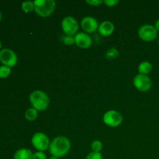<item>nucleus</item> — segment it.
Listing matches in <instances>:
<instances>
[{
    "label": "nucleus",
    "instance_id": "1",
    "mask_svg": "<svg viewBox=\"0 0 159 159\" xmlns=\"http://www.w3.org/2000/svg\"><path fill=\"white\" fill-rule=\"evenodd\" d=\"M71 148V142L69 139L65 136H58L51 142L49 152L52 157L60 158L65 157L69 152Z\"/></svg>",
    "mask_w": 159,
    "mask_h": 159
},
{
    "label": "nucleus",
    "instance_id": "2",
    "mask_svg": "<svg viewBox=\"0 0 159 159\" xmlns=\"http://www.w3.org/2000/svg\"><path fill=\"white\" fill-rule=\"evenodd\" d=\"M29 100L33 107L37 111L46 110L50 105L49 97L41 90H35L32 92L29 96Z\"/></svg>",
    "mask_w": 159,
    "mask_h": 159
},
{
    "label": "nucleus",
    "instance_id": "3",
    "mask_svg": "<svg viewBox=\"0 0 159 159\" xmlns=\"http://www.w3.org/2000/svg\"><path fill=\"white\" fill-rule=\"evenodd\" d=\"M34 2V11L39 16H49L56 9V2L54 0H35Z\"/></svg>",
    "mask_w": 159,
    "mask_h": 159
},
{
    "label": "nucleus",
    "instance_id": "4",
    "mask_svg": "<svg viewBox=\"0 0 159 159\" xmlns=\"http://www.w3.org/2000/svg\"><path fill=\"white\" fill-rule=\"evenodd\" d=\"M31 142L33 146L40 152H45L49 149L51 141H50L48 135L42 132H37L33 135L31 138Z\"/></svg>",
    "mask_w": 159,
    "mask_h": 159
},
{
    "label": "nucleus",
    "instance_id": "5",
    "mask_svg": "<svg viewBox=\"0 0 159 159\" xmlns=\"http://www.w3.org/2000/svg\"><path fill=\"white\" fill-rule=\"evenodd\" d=\"M61 28L65 35L74 36L78 34L79 29V22L73 16H68L61 21Z\"/></svg>",
    "mask_w": 159,
    "mask_h": 159
},
{
    "label": "nucleus",
    "instance_id": "6",
    "mask_svg": "<svg viewBox=\"0 0 159 159\" xmlns=\"http://www.w3.org/2000/svg\"><path fill=\"white\" fill-rule=\"evenodd\" d=\"M18 61L16 54L10 48H3L0 51V62L2 65L12 68Z\"/></svg>",
    "mask_w": 159,
    "mask_h": 159
},
{
    "label": "nucleus",
    "instance_id": "7",
    "mask_svg": "<svg viewBox=\"0 0 159 159\" xmlns=\"http://www.w3.org/2000/svg\"><path fill=\"white\" fill-rule=\"evenodd\" d=\"M138 36L140 39L144 41H153L158 37V31L155 26L150 24H144L138 29Z\"/></svg>",
    "mask_w": 159,
    "mask_h": 159
},
{
    "label": "nucleus",
    "instance_id": "8",
    "mask_svg": "<svg viewBox=\"0 0 159 159\" xmlns=\"http://www.w3.org/2000/svg\"><path fill=\"white\" fill-rule=\"evenodd\" d=\"M104 124L110 127H116L120 125L123 122V116L116 110H109L103 115Z\"/></svg>",
    "mask_w": 159,
    "mask_h": 159
},
{
    "label": "nucleus",
    "instance_id": "9",
    "mask_svg": "<svg viewBox=\"0 0 159 159\" xmlns=\"http://www.w3.org/2000/svg\"><path fill=\"white\" fill-rule=\"evenodd\" d=\"M134 85L140 92H148L152 87V81L146 75L138 74L134 76L133 80Z\"/></svg>",
    "mask_w": 159,
    "mask_h": 159
},
{
    "label": "nucleus",
    "instance_id": "10",
    "mask_svg": "<svg viewBox=\"0 0 159 159\" xmlns=\"http://www.w3.org/2000/svg\"><path fill=\"white\" fill-rule=\"evenodd\" d=\"M75 44L82 49H88L93 44L92 37L84 32H79L75 35Z\"/></svg>",
    "mask_w": 159,
    "mask_h": 159
},
{
    "label": "nucleus",
    "instance_id": "11",
    "mask_svg": "<svg viewBox=\"0 0 159 159\" xmlns=\"http://www.w3.org/2000/svg\"><path fill=\"white\" fill-rule=\"evenodd\" d=\"M81 26L82 30L86 34H92L96 31L99 28V23H98L96 19L93 16H85L84 17L81 22Z\"/></svg>",
    "mask_w": 159,
    "mask_h": 159
},
{
    "label": "nucleus",
    "instance_id": "12",
    "mask_svg": "<svg viewBox=\"0 0 159 159\" xmlns=\"http://www.w3.org/2000/svg\"><path fill=\"white\" fill-rule=\"evenodd\" d=\"M99 33L103 37H109L115 30V26L112 22L108 21H103L99 25V28H98Z\"/></svg>",
    "mask_w": 159,
    "mask_h": 159
},
{
    "label": "nucleus",
    "instance_id": "13",
    "mask_svg": "<svg viewBox=\"0 0 159 159\" xmlns=\"http://www.w3.org/2000/svg\"><path fill=\"white\" fill-rule=\"evenodd\" d=\"M34 153L28 148H20L14 154L13 159H33Z\"/></svg>",
    "mask_w": 159,
    "mask_h": 159
},
{
    "label": "nucleus",
    "instance_id": "14",
    "mask_svg": "<svg viewBox=\"0 0 159 159\" xmlns=\"http://www.w3.org/2000/svg\"><path fill=\"white\" fill-rule=\"evenodd\" d=\"M152 68H153V66H152L150 62L143 61L138 66V72H139V74L147 75L148 74H149L152 71Z\"/></svg>",
    "mask_w": 159,
    "mask_h": 159
},
{
    "label": "nucleus",
    "instance_id": "15",
    "mask_svg": "<svg viewBox=\"0 0 159 159\" xmlns=\"http://www.w3.org/2000/svg\"><path fill=\"white\" fill-rule=\"evenodd\" d=\"M25 118L29 121H34L37 120V116H38V111L34 107L32 108H29L26 110L25 112Z\"/></svg>",
    "mask_w": 159,
    "mask_h": 159
},
{
    "label": "nucleus",
    "instance_id": "16",
    "mask_svg": "<svg viewBox=\"0 0 159 159\" xmlns=\"http://www.w3.org/2000/svg\"><path fill=\"white\" fill-rule=\"evenodd\" d=\"M21 9L25 13H30V12L34 11V2L32 1H25L22 2Z\"/></svg>",
    "mask_w": 159,
    "mask_h": 159
},
{
    "label": "nucleus",
    "instance_id": "17",
    "mask_svg": "<svg viewBox=\"0 0 159 159\" xmlns=\"http://www.w3.org/2000/svg\"><path fill=\"white\" fill-rule=\"evenodd\" d=\"M120 52L116 48H110L107 51L105 54L106 58L109 59V60H113V59L119 57Z\"/></svg>",
    "mask_w": 159,
    "mask_h": 159
},
{
    "label": "nucleus",
    "instance_id": "18",
    "mask_svg": "<svg viewBox=\"0 0 159 159\" xmlns=\"http://www.w3.org/2000/svg\"><path fill=\"white\" fill-rule=\"evenodd\" d=\"M12 72V69L9 67L2 65L0 66V79H6L9 77Z\"/></svg>",
    "mask_w": 159,
    "mask_h": 159
},
{
    "label": "nucleus",
    "instance_id": "19",
    "mask_svg": "<svg viewBox=\"0 0 159 159\" xmlns=\"http://www.w3.org/2000/svg\"><path fill=\"white\" fill-rule=\"evenodd\" d=\"M92 150L93 152H97V153H100L102 149V143L101 141L99 140H96L93 141L91 144Z\"/></svg>",
    "mask_w": 159,
    "mask_h": 159
},
{
    "label": "nucleus",
    "instance_id": "20",
    "mask_svg": "<svg viewBox=\"0 0 159 159\" xmlns=\"http://www.w3.org/2000/svg\"><path fill=\"white\" fill-rule=\"evenodd\" d=\"M62 41H63V43H65V45H68V46H71V45H73L74 43H75L74 36H63V37H62Z\"/></svg>",
    "mask_w": 159,
    "mask_h": 159
},
{
    "label": "nucleus",
    "instance_id": "21",
    "mask_svg": "<svg viewBox=\"0 0 159 159\" xmlns=\"http://www.w3.org/2000/svg\"><path fill=\"white\" fill-rule=\"evenodd\" d=\"M85 159H103L102 158V154L97 153V152H90L88 155L86 156Z\"/></svg>",
    "mask_w": 159,
    "mask_h": 159
},
{
    "label": "nucleus",
    "instance_id": "22",
    "mask_svg": "<svg viewBox=\"0 0 159 159\" xmlns=\"http://www.w3.org/2000/svg\"><path fill=\"white\" fill-rule=\"evenodd\" d=\"M33 159H48V158H47V155L46 154L44 153V152H40V151H37V152L34 153Z\"/></svg>",
    "mask_w": 159,
    "mask_h": 159
},
{
    "label": "nucleus",
    "instance_id": "23",
    "mask_svg": "<svg viewBox=\"0 0 159 159\" xmlns=\"http://www.w3.org/2000/svg\"><path fill=\"white\" fill-rule=\"evenodd\" d=\"M85 2L92 6H99L104 2L102 0H86Z\"/></svg>",
    "mask_w": 159,
    "mask_h": 159
},
{
    "label": "nucleus",
    "instance_id": "24",
    "mask_svg": "<svg viewBox=\"0 0 159 159\" xmlns=\"http://www.w3.org/2000/svg\"><path fill=\"white\" fill-rule=\"evenodd\" d=\"M103 3L108 7H113L119 3V1L118 0H105Z\"/></svg>",
    "mask_w": 159,
    "mask_h": 159
},
{
    "label": "nucleus",
    "instance_id": "25",
    "mask_svg": "<svg viewBox=\"0 0 159 159\" xmlns=\"http://www.w3.org/2000/svg\"><path fill=\"white\" fill-rule=\"evenodd\" d=\"M155 29L157 30V31H158V32H159V19H158V20H157L156 22H155Z\"/></svg>",
    "mask_w": 159,
    "mask_h": 159
},
{
    "label": "nucleus",
    "instance_id": "26",
    "mask_svg": "<svg viewBox=\"0 0 159 159\" xmlns=\"http://www.w3.org/2000/svg\"><path fill=\"white\" fill-rule=\"evenodd\" d=\"M2 12L0 11V22L2 21Z\"/></svg>",
    "mask_w": 159,
    "mask_h": 159
},
{
    "label": "nucleus",
    "instance_id": "27",
    "mask_svg": "<svg viewBox=\"0 0 159 159\" xmlns=\"http://www.w3.org/2000/svg\"><path fill=\"white\" fill-rule=\"evenodd\" d=\"M2 43L1 40H0V51L2 50Z\"/></svg>",
    "mask_w": 159,
    "mask_h": 159
},
{
    "label": "nucleus",
    "instance_id": "28",
    "mask_svg": "<svg viewBox=\"0 0 159 159\" xmlns=\"http://www.w3.org/2000/svg\"><path fill=\"white\" fill-rule=\"evenodd\" d=\"M49 159H59V158H55V157H51V158H50Z\"/></svg>",
    "mask_w": 159,
    "mask_h": 159
},
{
    "label": "nucleus",
    "instance_id": "29",
    "mask_svg": "<svg viewBox=\"0 0 159 159\" xmlns=\"http://www.w3.org/2000/svg\"><path fill=\"white\" fill-rule=\"evenodd\" d=\"M158 43H159V38H158Z\"/></svg>",
    "mask_w": 159,
    "mask_h": 159
}]
</instances>
